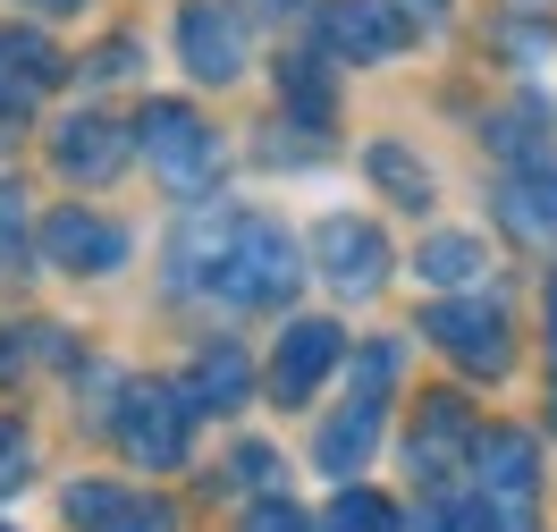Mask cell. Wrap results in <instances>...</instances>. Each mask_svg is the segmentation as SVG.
Here are the masks:
<instances>
[{
  "instance_id": "obj_11",
  "label": "cell",
  "mask_w": 557,
  "mask_h": 532,
  "mask_svg": "<svg viewBox=\"0 0 557 532\" xmlns=\"http://www.w3.org/2000/svg\"><path fill=\"white\" fill-rule=\"evenodd\" d=\"M51 76H60V51L42 35H0V127H26Z\"/></svg>"
},
{
  "instance_id": "obj_6",
  "label": "cell",
  "mask_w": 557,
  "mask_h": 532,
  "mask_svg": "<svg viewBox=\"0 0 557 532\" xmlns=\"http://www.w3.org/2000/svg\"><path fill=\"white\" fill-rule=\"evenodd\" d=\"M60 507H69L76 532H177L170 498H144V491H127V482H76Z\"/></svg>"
},
{
  "instance_id": "obj_8",
  "label": "cell",
  "mask_w": 557,
  "mask_h": 532,
  "mask_svg": "<svg viewBox=\"0 0 557 532\" xmlns=\"http://www.w3.org/2000/svg\"><path fill=\"white\" fill-rule=\"evenodd\" d=\"M422 330H431L456 363H473V372H507V313L482 305V296H473V305H431Z\"/></svg>"
},
{
  "instance_id": "obj_10",
  "label": "cell",
  "mask_w": 557,
  "mask_h": 532,
  "mask_svg": "<svg viewBox=\"0 0 557 532\" xmlns=\"http://www.w3.org/2000/svg\"><path fill=\"white\" fill-rule=\"evenodd\" d=\"M321 35H330L338 60H388V51H406V17L388 0H330L321 9Z\"/></svg>"
},
{
  "instance_id": "obj_14",
  "label": "cell",
  "mask_w": 557,
  "mask_h": 532,
  "mask_svg": "<svg viewBox=\"0 0 557 532\" xmlns=\"http://www.w3.org/2000/svg\"><path fill=\"white\" fill-rule=\"evenodd\" d=\"M498 220L516 228L523 246H557V170L549 161H532V170H516L498 186Z\"/></svg>"
},
{
  "instance_id": "obj_9",
  "label": "cell",
  "mask_w": 557,
  "mask_h": 532,
  "mask_svg": "<svg viewBox=\"0 0 557 532\" xmlns=\"http://www.w3.org/2000/svg\"><path fill=\"white\" fill-rule=\"evenodd\" d=\"M347 355V338H338V321H296L287 338H278V363H271V397L278 406H305V397L321 389V372Z\"/></svg>"
},
{
  "instance_id": "obj_13",
  "label": "cell",
  "mask_w": 557,
  "mask_h": 532,
  "mask_svg": "<svg viewBox=\"0 0 557 532\" xmlns=\"http://www.w3.org/2000/svg\"><path fill=\"white\" fill-rule=\"evenodd\" d=\"M406 457H414L422 482H448L456 457H473V415H465L456 397H431L422 423H414V440H406Z\"/></svg>"
},
{
  "instance_id": "obj_21",
  "label": "cell",
  "mask_w": 557,
  "mask_h": 532,
  "mask_svg": "<svg viewBox=\"0 0 557 532\" xmlns=\"http://www.w3.org/2000/svg\"><path fill=\"white\" fill-rule=\"evenodd\" d=\"M372 177H381L388 195H406V203H431V170H422V161H406L397 144H372Z\"/></svg>"
},
{
  "instance_id": "obj_30",
  "label": "cell",
  "mask_w": 557,
  "mask_h": 532,
  "mask_svg": "<svg viewBox=\"0 0 557 532\" xmlns=\"http://www.w3.org/2000/svg\"><path fill=\"white\" fill-rule=\"evenodd\" d=\"M0 532H9V524H0Z\"/></svg>"
},
{
  "instance_id": "obj_26",
  "label": "cell",
  "mask_w": 557,
  "mask_h": 532,
  "mask_svg": "<svg viewBox=\"0 0 557 532\" xmlns=\"http://www.w3.org/2000/svg\"><path fill=\"white\" fill-rule=\"evenodd\" d=\"M406 9H422V17H448V0H406Z\"/></svg>"
},
{
  "instance_id": "obj_7",
  "label": "cell",
  "mask_w": 557,
  "mask_h": 532,
  "mask_svg": "<svg viewBox=\"0 0 557 532\" xmlns=\"http://www.w3.org/2000/svg\"><path fill=\"white\" fill-rule=\"evenodd\" d=\"M313 253H321V280L338 287V296H372L388 280V246H381L372 220H321Z\"/></svg>"
},
{
  "instance_id": "obj_18",
  "label": "cell",
  "mask_w": 557,
  "mask_h": 532,
  "mask_svg": "<svg viewBox=\"0 0 557 532\" xmlns=\"http://www.w3.org/2000/svg\"><path fill=\"white\" fill-rule=\"evenodd\" d=\"M414 271L440 280V287H465L473 271H482V246H473V237H431V246L414 253Z\"/></svg>"
},
{
  "instance_id": "obj_22",
  "label": "cell",
  "mask_w": 557,
  "mask_h": 532,
  "mask_svg": "<svg viewBox=\"0 0 557 532\" xmlns=\"http://www.w3.org/2000/svg\"><path fill=\"white\" fill-rule=\"evenodd\" d=\"M26 465H35L26 431H9V423H0V491H17V482H26Z\"/></svg>"
},
{
  "instance_id": "obj_19",
  "label": "cell",
  "mask_w": 557,
  "mask_h": 532,
  "mask_svg": "<svg viewBox=\"0 0 557 532\" xmlns=\"http://www.w3.org/2000/svg\"><path fill=\"white\" fill-rule=\"evenodd\" d=\"M388 381H397V338H372V347L355 355V389H347V406H381Z\"/></svg>"
},
{
  "instance_id": "obj_17",
  "label": "cell",
  "mask_w": 557,
  "mask_h": 532,
  "mask_svg": "<svg viewBox=\"0 0 557 532\" xmlns=\"http://www.w3.org/2000/svg\"><path fill=\"white\" fill-rule=\"evenodd\" d=\"M237 397H245V355L228 347V338H220L211 355H195V381H186V406L203 415V406H237Z\"/></svg>"
},
{
  "instance_id": "obj_2",
  "label": "cell",
  "mask_w": 557,
  "mask_h": 532,
  "mask_svg": "<svg viewBox=\"0 0 557 532\" xmlns=\"http://www.w3.org/2000/svg\"><path fill=\"white\" fill-rule=\"evenodd\" d=\"M136 144H144V161L170 177V186H203V177L220 170V136H211L186 102H144Z\"/></svg>"
},
{
  "instance_id": "obj_3",
  "label": "cell",
  "mask_w": 557,
  "mask_h": 532,
  "mask_svg": "<svg viewBox=\"0 0 557 532\" xmlns=\"http://www.w3.org/2000/svg\"><path fill=\"white\" fill-rule=\"evenodd\" d=\"M177 51H186V69L203 76V85H228V76H245V60H253L245 17L220 9V0H195V9L177 17Z\"/></svg>"
},
{
  "instance_id": "obj_29",
  "label": "cell",
  "mask_w": 557,
  "mask_h": 532,
  "mask_svg": "<svg viewBox=\"0 0 557 532\" xmlns=\"http://www.w3.org/2000/svg\"><path fill=\"white\" fill-rule=\"evenodd\" d=\"M549 423H557V415H549Z\"/></svg>"
},
{
  "instance_id": "obj_27",
  "label": "cell",
  "mask_w": 557,
  "mask_h": 532,
  "mask_svg": "<svg viewBox=\"0 0 557 532\" xmlns=\"http://www.w3.org/2000/svg\"><path fill=\"white\" fill-rule=\"evenodd\" d=\"M549 355H557V280H549Z\"/></svg>"
},
{
  "instance_id": "obj_15",
  "label": "cell",
  "mask_w": 557,
  "mask_h": 532,
  "mask_svg": "<svg viewBox=\"0 0 557 532\" xmlns=\"http://www.w3.org/2000/svg\"><path fill=\"white\" fill-rule=\"evenodd\" d=\"M127 144H136V136H119L110 119H94V110H85V119H69V127H60V144H51V152H60V170H69V177L102 186V177H119Z\"/></svg>"
},
{
  "instance_id": "obj_28",
  "label": "cell",
  "mask_w": 557,
  "mask_h": 532,
  "mask_svg": "<svg viewBox=\"0 0 557 532\" xmlns=\"http://www.w3.org/2000/svg\"><path fill=\"white\" fill-rule=\"evenodd\" d=\"M35 9H76V0H35Z\"/></svg>"
},
{
  "instance_id": "obj_1",
  "label": "cell",
  "mask_w": 557,
  "mask_h": 532,
  "mask_svg": "<svg viewBox=\"0 0 557 532\" xmlns=\"http://www.w3.org/2000/svg\"><path fill=\"white\" fill-rule=\"evenodd\" d=\"M177 287H203L220 305H287V287H296V246H287V228L262 212H203L186 220V237H177Z\"/></svg>"
},
{
  "instance_id": "obj_12",
  "label": "cell",
  "mask_w": 557,
  "mask_h": 532,
  "mask_svg": "<svg viewBox=\"0 0 557 532\" xmlns=\"http://www.w3.org/2000/svg\"><path fill=\"white\" fill-rule=\"evenodd\" d=\"M42 253L60 271H119L127 262V228L119 220H94V212H60L42 228Z\"/></svg>"
},
{
  "instance_id": "obj_16",
  "label": "cell",
  "mask_w": 557,
  "mask_h": 532,
  "mask_svg": "<svg viewBox=\"0 0 557 532\" xmlns=\"http://www.w3.org/2000/svg\"><path fill=\"white\" fill-rule=\"evenodd\" d=\"M372 440H381V406H347L338 423L321 431V448H313V457H321V473H338V482H347L355 465L372 457Z\"/></svg>"
},
{
  "instance_id": "obj_24",
  "label": "cell",
  "mask_w": 557,
  "mask_h": 532,
  "mask_svg": "<svg viewBox=\"0 0 557 532\" xmlns=\"http://www.w3.org/2000/svg\"><path fill=\"white\" fill-rule=\"evenodd\" d=\"M245 532H313V524H305L296 507H278V498H271V507H253V516H245Z\"/></svg>"
},
{
  "instance_id": "obj_5",
  "label": "cell",
  "mask_w": 557,
  "mask_h": 532,
  "mask_svg": "<svg viewBox=\"0 0 557 532\" xmlns=\"http://www.w3.org/2000/svg\"><path fill=\"white\" fill-rule=\"evenodd\" d=\"M186 415H195V406L170 397V389H127V406H119V448L161 473V465L186 457Z\"/></svg>"
},
{
  "instance_id": "obj_4",
  "label": "cell",
  "mask_w": 557,
  "mask_h": 532,
  "mask_svg": "<svg viewBox=\"0 0 557 532\" xmlns=\"http://www.w3.org/2000/svg\"><path fill=\"white\" fill-rule=\"evenodd\" d=\"M473 491H482L516 532H532V440H523V431L473 440Z\"/></svg>"
},
{
  "instance_id": "obj_20",
  "label": "cell",
  "mask_w": 557,
  "mask_h": 532,
  "mask_svg": "<svg viewBox=\"0 0 557 532\" xmlns=\"http://www.w3.org/2000/svg\"><path fill=\"white\" fill-rule=\"evenodd\" d=\"M330 532H406L397 524V507L372 491H338V507H330Z\"/></svg>"
},
{
  "instance_id": "obj_23",
  "label": "cell",
  "mask_w": 557,
  "mask_h": 532,
  "mask_svg": "<svg viewBox=\"0 0 557 532\" xmlns=\"http://www.w3.org/2000/svg\"><path fill=\"white\" fill-rule=\"evenodd\" d=\"M287 94H296V110H305V119H321V110H330V94H321V76H313V60H296V69H287Z\"/></svg>"
},
{
  "instance_id": "obj_25",
  "label": "cell",
  "mask_w": 557,
  "mask_h": 532,
  "mask_svg": "<svg viewBox=\"0 0 557 532\" xmlns=\"http://www.w3.org/2000/svg\"><path fill=\"white\" fill-rule=\"evenodd\" d=\"M127 60H136V51H127V42H110V51H102V60H94L85 76H102V85H110V76H127Z\"/></svg>"
}]
</instances>
